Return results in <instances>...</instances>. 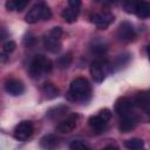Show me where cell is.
I'll list each match as a JSON object with an SVG mask.
<instances>
[{
	"instance_id": "1",
	"label": "cell",
	"mask_w": 150,
	"mask_h": 150,
	"mask_svg": "<svg viewBox=\"0 0 150 150\" xmlns=\"http://www.w3.org/2000/svg\"><path fill=\"white\" fill-rule=\"evenodd\" d=\"M91 89L90 84L87 79L84 77H76L71 81L69 86V90L67 93V98L71 102L77 103H86L90 100Z\"/></svg>"
},
{
	"instance_id": "2",
	"label": "cell",
	"mask_w": 150,
	"mask_h": 150,
	"mask_svg": "<svg viewBox=\"0 0 150 150\" xmlns=\"http://www.w3.org/2000/svg\"><path fill=\"white\" fill-rule=\"evenodd\" d=\"M50 18H52V11L49 6L45 1L40 0L28 11V13L25 16V21L27 23H36L42 20L43 21L49 20Z\"/></svg>"
},
{
	"instance_id": "3",
	"label": "cell",
	"mask_w": 150,
	"mask_h": 150,
	"mask_svg": "<svg viewBox=\"0 0 150 150\" xmlns=\"http://www.w3.org/2000/svg\"><path fill=\"white\" fill-rule=\"evenodd\" d=\"M52 68L53 63L48 57L43 55H36L29 63V75L33 79H40L43 75L49 74Z\"/></svg>"
},
{
	"instance_id": "4",
	"label": "cell",
	"mask_w": 150,
	"mask_h": 150,
	"mask_svg": "<svg viewBox=\"0 0 150 150\" xmlns=\"http://www.w3.org/2000/svg\"><path fill=\"white\" fill-rule=\"evenodd\" d=\"M63 34V30L61 27H53L48 33L43 35V46L50 53H59L61 50L62 43H61V36Z\"/></svg>"
},
{
	"instance_id": "5",
	"label": "cell",
	"mask_w": 150,
	"mask_h": 150,
	"mask_svg": "<svg viewBox=\"0 0 150 150\" xmlns=\"http://www.w3.org/2000/svg\"><path fill=\"white\" fill-rule=\"evenodd\" d=\"M111 118V111L107 108L102 109L98 111L97 115H93L89 117L88 120V124L91 128L93 131L95 132H101L104 130L107 123L109 122V120Z\"/></svg>"
},
{
	"instance_id": "6",
	"label": "cell",
	"mask_w": 150,
	"mask_h": 150,
	"mask_svg": "<svg viewBox=\"0 0 150 150\" xmlns=\"http://www.w3.org/2000/svg\"><path fill=\"white\" fill-rule=\"evenodd\" d=\"M111 66L104 60H95L90 64V75L96 83H101L104 81L108 71Z\"/></svg>"
},
{
	"instance_id": "7",
	"label": "cell",
	"mask_w": 150,
	"mask_h": 150,
	"mask_svg": "<svg viewBox=\"0 0 150 150\" xmlns=\"http://www.w3.org/2000/svg\"><path fill=\"white\" fill-rule=\"evenodd\" d=\"M34 132V127L30 121H21L14 129L13 136L19 142L28 141Z\"/></svg>"
},
{
	"instance_id": "8",
	"label": "cell",
	"mask_w": 150,
	"mask_h": 150,
	"mask_svg": "<svg viewBox=\"0 0 150 150\" xmlns=\"http://www.w3.org/2000/svg\"><path fill=\"white\" fill-rule=\"evenodd\" d=\"M136 38V30L131 22L123 21L117 28V39L122 42H130Z\"/></svg>"
},
{
	"instance_id": "9",
	"label": "cell",
	"mask_w": 150,
	"mask_h": 150,
	"mask_svg": "<svg viewBox=\"0 0 150 150\" xmlns=\"http://www.w3.org/2000/svg\"><path fill=\"white\" fill-rule=\"evenodd\" d=\"M134 107H135V102L131 98L123 96L115 102V112L121 117L127 116L134 114Z\"/></svg>"
},
{
	"instance_id": "10",
	"label": "cell",
	"mask_w": 150,
	"mask_h": 150,
	"mask_svg": "<svg viewBox=\"0 0 150 150\" xmlns=\"http://www.w3.org/2000/svg\"><path fill=\"white\" fill-rule=\"evenodd\" d=\"M115 16L111 13L103 12V13H95L90 16L91 22L98 28V29H107L110 23L114 21Z\"/></svg>"
},
{
	"instance_id": "11",
	"label": "cell",
	"mask_w": 150,
	"mask_h": 150,
	"mask_svg": "<svg viewBox=\"0 0 150 150\" xmlns=\"http://www.w3.org/2000/svg\"><path fill=\"white\" fill-rule=\"evenodd\" d=\"M77 121H79V115L71 114L68 117L63 118L61 122H59V124L56 125V131L59 134H68L76 128Z\"/></svg>"
},
{
	"instance_id": "12",
	"label": "cell",
	"mask_w": 150,
	"mask_h": 150,
	"mask_svg": "<svg viewBox=\"0 0 150 150\" xmlns=\"http://www.w3.org/2000/svg\"><path fill=\"white\" fill-rule=\"evenodd\" d=\"M137 123H138V118L135 115V112L127 115V116H122L120 124H118V129L121 132H129L136 128Z\"/></svg>"
},
{
	"instance_id": "13",
	"label": "cell",
	"mask_w": 150,
	"mask_h": 150,
	"mask_svg": "<svg viewBox=\"0 0 150 150\" xmlns=\"http://www.w3.org/2000/svg\"><path fill=\"white\" fill-rule=\"evenodd\" d=\"M5 90L12 96H19V95L23 94L25 86L21 81L16 80V79H8L5 82Z\"/></svg>"
},
{
	"instance_id": "14",
	"label": "cell",
	"mask_w": 150,
	"mask_h": 150,
	"mask_svg": "<svg viewBox=\"0 0 150 150\" xmlns=\"http://www.w3.org/2000/svg\"><path fill=\"white\" fill-rule=\"evenodd\" d=\"M135 14L139 19H146L150 18V2L146 0H139Z\"/></svg>"
},
{
	"instance_id": "15",
	"label": "cell",
	"mask_w": 150,
	"mask_h": 150,
	"mask_svg": "<svg viewBox=\"0 0 150 150\" xmlns=\"http://www.w3.org/2000/svg\"><path fill=\"white\" fill-rule=\"evenodd\" d=\"M67 111H68V107H66V105H56V107L50 108L47 111L46 116L48 118H50V120H57V118L64 116Z\"/></svg>"
},
{
	"instance_id": "16",
	"label": "cell",
	"mask_w": 150,
	"mask_h": 150,
	"mask_svg": "<svg viewBox=\"0 0 150 150\" xmlns=\"http://www.w3.org/2000/svg\"><path fill=\"white\" fill-rule=\"evenodd\" d=\"M40 145L45 149H54L59 145V138L55 135H46L40 139Z\"/></svg>"
},
{
	"instance_id": "17",
	"label": "cell",
	"mask_w": 150,
	"mask_h": 150,
	"mask_svg": "<svg viewBox=\"0 0 150 150\" xmlns=\"http://www.w3.org/2000/svg\"><path fill=\"white\" fill-rule=\"evenodd\" d=\"M79 13H80V11H76V9H74V8L69 7V6H67V7L63 8L61 15H62V19H63L66 22L73 23V22L76 21L77 16H79Z\"/></svg>"
},
{
	"instance_id": "18",
	"label": "cell",
	"mask_w": 150,
	"mask_h": 150,
	"mask_svg": "<svg viewBox=\"0 0 150 150\" xmlns=\"http://www.w3.org/2000/svg\"><path fill=\"white\" fill-rule=\"evenodd\" d=\"M29 0H7L6 1V8L8 11H22L27 5Z\"/></svg>"
},
{
	"instance_id": "19",
	"label": "cell",
	"mask_w": 150,
	"mask_h": 150,
	"mask_svg": "<svg viewBox=\"0 0 150 150\" xmlns=\"http://www.w3.org/2000/svg\"><path fill=\"white\" fill-rule=\"evenodd\" d=\"M42 93L46 95V97L47 98H55V97H57L59 96V94H60V90L53 84V83H45L43 86H42Z\"/></svg>"
},
{
	"instance_id": "20",
	"label": "cell",
	"mask_w": 150,
	"mask_h": 150,
	"mask_svg": "<svg viewBox=\"0 0 150 150\" xmlns=\"http://www.w3.org/2000/svg\"><path fill=\"white\" fill-rule=\"evenodd\" d=\"M91 52L95 53V54H97V55L105 54V52H107V45H105V42L102 41V40H95V41H93Z\"/></svg>"
},
{
	"instance_id": "21",
	"label": "cell",
	"mask_w": 150,
	"mask_h": 150,
	"mask_svg": "<svg viewBox=\"0 0 150 150\" xmlns=\"http://www.w3.org/2000/svg\"><path fill=\"white\" fill-rule=\"evenodd\" d=\"M124 146L131 150H138L144 146V142L141 138H130L124 142Z\"/></svg>"
},
{
	"instance_id": "22",
	"label": "cell",
	"mask_w": 150,
	"mask_h": 150,
	"mask_svg": "<svg viewBox=\"0 0 150 150\" xmlns=\"http://www.w3.org/2000/svg\"><path fill=\"white\" fill-rule=\"evenodd\" d=\"M130 60V54H121L118 55L116 59H115V62L114 64L111 66V69L112 68H116V69H120L122 68L123 66H125Z\"/></svg>"
},
{
	"instance_id": "23",
	"label": "cell",
	"mask_w": 150,
	"mask_h": 150,
	"mask_svg": "<svg viewBox=\"0 0 150 150\" xmlns=\"http://www.w3.org/2000/svg\"><path fill=\"white\" fill-rule=\"evenodd\" d=\"M139 0H123V9L129 14H135Z\"/></svg>"
},
{
	"instance_id": "24",
	"label": "cell",
	"mask_w": 150,
	"mask_h": 150,
	"mask_svg": "<svg viewBox=\"0 0 150 150\" xmlns=\"http://www.w3.org/2000/svg\"><path fill=\"white\" fill-rule=\"evenodd\" d=\"M70 63H71V55H70V53H67V54L60 56L59 60H57V66H59L61 69L68 68V67L70 66Z\"/></svg>"
},
{
	"instance_id": "25",
	"label": "cell",
	"mask_w": 150,
	"mask_h": 150,
	"mask_svg": "<svg viewBox=\"0 0 150 150\" xmlns=\"http://www.w3.org/2000/svg\"><path fill=\"white\" fill-rule=\"evenodd\" d=\"M69 148L71 150H89L90 146L84 143L83 141H80V139H76V141H73L70 144H69Z\"/></svg>"
},
{
	"instance_id": "26",
	"label": "cell",
	"mask_w": 150,
	"mask_h": 150,
	"mask_svg": "<svg viewBox=\"0 0 150 150\" xmlns=\"http://www.w3.org/2000/svg\"><path fill=\"white\" fill-rule=\"evenodd\" d=\"M15 47H16V45H15L14 41H7V42H5L4 46H2L1 53L6 54V55H9V54L15 49Z\"/></svg>"
},
{
	"instance_id": "27",
	"label": "cell",
	"mask_w": 150,
	"mask_h": 150,
	"mask_svg": "<svg viewBox=\"0 0 150 150\" xmlns=\"http://www.w3.org/2000/svg\"><path fill=\"white\" fill-rule=\"evenodd\" d=\"M34 43H35V36L32 35L30 33L26 34L25 38H23V45H25V47H32Z\"/></svg>"
},
{
	"instance_id": "28",
	"label": "cell",
	"mask_w": 150,
	"mask_h": 150,
	"mask_svg": "<svg viewBox=\"0 0 150 150\" xmlns=\"http://www.w3.org/2000/svg\"><path fill=\"white\" fill-rule=\"evenodd\" d=\"M68 6L76 9V11H80L81 8V0H68Z\"/></svg>"
},
{
	"instance_id": "29",
	"label": "cell",
	"mask_w": 150,
	"mask_h": 150,
	"mask_svg": "<svg viewBox=\"0 0 150 150\" xmlns=\"http://www.w3.org/2000/svg\"><path fill=\"white\" fill-rule=\"evenodd\" d=\"M100 2H102L104 5H112V4H116L117 0H101Z\"/></svg>"
},
{
	"instance_id": "30",
	"label": "cell",
	"mask_w": 150,
	"mask_h": 150,
	"mask_svg": "<svg viewBox=\"0 0 150 150\" xmlns=\"http://www.w3.org/2000/svg\"><path fill=\"white\" fill-rule=\"evenodd\" d=\"M146 53H148V57H149V60H150V45H149L148 48H146Z\"/></svg>"
},
{
	"instance_id": "31",
	"label": "cell",
	"mask_w": 150,
	"mask_h": 150,
	"mask_svg": "<svg viewBox=\"0 0 150 150\" xmlns=\"http://www.w3.org/2000/svg\"><path fill=\"white\" fill-rule=\"evenodd\" d=\"M95 1H97V2H100V1H101V0H95Z\"/></svg>"
},
{
	"instance_id": "32",
	"label": "cell",
	"mask_w": 150,
	"mask_h": 150,
	"mask_svg": "<svg viewBox=\"0 0 150 150\" xmlns=\"http://www.w3.org/2000/svg\"><path fill=\"white\" fill-rule=\"evenodd\" d=\"M148 93H149V96H150V90H149V91H148Z\"/></svg>"
}]
</instances>
